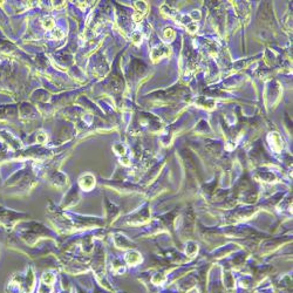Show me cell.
<instances>
[{"instance_id":"cell-1","label":"cell","mask_w":293,"mask_h":293,"mask_svg":"<svg viewBox=\"0 0 293 293\" xmlns=\"http://www.w3.org/2000/svg\"><path fill=\"white\" fill-rule=\"evenodd\" d=\"M174 35H175V34H174L172 29H170V28H169V29H165V36H167V38H169V36L174 38Z\"/></svg>"}]
</instances>
